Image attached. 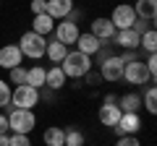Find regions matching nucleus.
I'll return each mask as SVG.
<instances>
[{"label": "nucleus", "mask_w": 157, "mask_h": 146, "mask_svg": "<svg viewBox=\"0 0 157 146\" xmlns=\"http://www.w3.org/2000/svg\"><path fill=\"white\" fill-rule=\"evenodd\" d=\"M8 133H24L29 136L37 128V115L34 110H16V107H8Z\"/></svg>", "instance_id": "obj_2"}, {"label": "nucleus", "mask_w": 157, "mask_h": 146, "mask_svg": "<svg viewBox=\"0 0 157 146\" xmlns=\"http://www.w3.org/2000/svg\"><path fill=\"white\" fill-rule=\"evenodd\" d=\"M118 107H121V112H139L141 110V94L128 91V94L118 97Z\"/></svg>", "instance_id": "obj_21"}, {"label": "nucleus", "mask_w": 157, "mask_h": 146, "mask_svg": "<svg viewBox=\"0 0 157 146\" xmlns=\"http://www.w3.org/2000/svg\"><path fill=\"white\" fill-rule=\"evenodd\" d=\"M89 34H94V37L102 42V45H110L113 37H115V26L110 24V18H107V16H97L94 21H92Z\"/></svg>", "instance_id": "obj_10"}, {"label": "nucleus", "mask_w": 157, "mask_h": 146, "mask_svg": "<svg viewBox=\"0 0 157 146\" xmlns=\"http://www.w3.org/2000/svg\"><path fill=\"white\" fill-rule=\"evenodd\" d=\"M8 84H16V86L26 84V68H24V65L11 68V71H8Z\"/></svg>", "instance_id": "obj_25"}, {"label": "nucleus", "mask_w": 157, "mask_h": 146, "mask_svg": "<svg viewBox=\"0 0 157 146\" xmlns=\"http://www.w3.org/2000/svg\"><path fill=\"white\" fill-rule=\"evenodd\" d=\"M66 146H84V133L78 128H66Z\"/></svg>", "instance_id": "obj_26"}, {"label": "nucleus", "mask_w": 157, "mask_h": 146, "mask_svg": "<svg viewBox=\"0 0 157 146\" xmlns=\"http://www.w3.org/2000/svg\"><path fill=\"white\" fill-rule=\"evenodd\" d=\"M18 50H21L24 57L29 60H39V57H45V50H47V37H39L29 29L26 34H21V39H18Z\"/></svg>", "instance_id": "obj_3"}, {"label": "nucleus", "mask_w": 157, "mask_h": 146, "mask_svg": "<svg viewBox=\"0 0 157 146\" xmlns=\"http://www.w3.org/2000/svg\"><path fill=\"white\" fill-rule=\"evenodd\" d=\"M134 13H136V18H141V21L155 24V18H157V0H136L134 3Z\"/></svg>", "instance_id": "obj_15"}, {"label": "nucleus", "mask_w": 157, "mask_h": 146, "mask_svg": "<svg viewBox=\"0 0 157 146\" xmlns=\"http://www.w3.org/2000/svg\"><path fill=\"white\" fill-rule=\"evenodd\" d=\"M102 104H118V97L115 94H107L105 99H102Z\"/></svg>", "instance_id": "obj_36"}, {"label": "nucleus", "mask_w": 157, "mask_h": 146, "mask_svg": "<svg viewBox=\"0 0 157 146\" xmlns=\"http://www.w3.org/2000/svg\"><path fill=\"white\" fill-rule=\"evenodd\" d=\"M24 55L18 50V45H3L0 47V71H11V68L21 65Z\"/></svg>", "instance_id": "obj_11"}, {"label": "nucleus", "mask_w": 157, "mask_h": 146, "mask_svg": "<svg viewBox=\"0 0 157 146\" xmlns=\"http://www.w3.org/2000/svg\"><path fill=\"white\" fill-rule=\"evenodd\" d=\"M115 146H141L136 136H118V144Z\"/></svg>", "instance_id": "obj_30"}, {"label": "nucleus", "mask_w": 157, "mask_h": 146, "mask_svg": "<svg viewBox=\"0 0 157 146\" xmlns=\"http://www.w3.org/2000/svg\"><path fill=\"white\" fill-rule=\"evenodd\" d=\"M37 104H39V91L32 86L21 84L11 91V107H16V110H34Z\"/></svg>", "instance_id": "obj_4"}, {"label": "nucleus", "mask_w": 157, "mask_h": 146, "mask_svg": "<svg viewBox=\"0 0 157 146\" xmlns=\"http://www.w3.org/2000/svg\"><path fill=\"white\" fill-rule=\"evenodd\" d=\"M29 8H32L34 16H39V13H45V0H32V5H29Z\"/></svg>", "instance_id": "obj_33"}, {"label": "nucleus", "mask_w": 157, "mask_h": 146, "mask_svg": "<svg viewBox=\"0 0 157 146\" xmlns=\"http://www.w3.org/2000/svg\"><path fill=\"white\" fill-rule=\"evenodd\" d=\"M141 104H144V110H147L149 115H155V112H157V89H155V84L147 86L144 97H141Z\"/></svg>", "instance_id": "obj_24"}, {"label": "nucleus", "mask_w": 157, "mask_h": 146, "mask_svg": "<svg viewBox=\"0 0 157 146\" xmlns=\"http://www.w3.org/2000/svg\"><path fill=\"white\" fill-rule=\"evenodd\" d=\"M0 146H8V133H3V136H0Z\"/></svg>", "instance_id": "obj_37"}, {"label": "nucleus", "mask_w": 157, "mask_h": 146, "mask_svg": "<svg viewBox=\"0 0 157 146\" xmlns=\"http://www.w3.org/2000/svg\"><path fill=\"white\" fill-rule=\"evenodd\" d=\"M11 91H13L11 84L0 78V110H8L11 107Z\"/></svg>", "instance_id": "obj_27"}, {"label": "nucleus", "mask_w": 157, "mask_h": 146, "mask_svg": "<svg viewBox=\"0 0 157 146\" xmlns=\"http://www.w3.org/2000/svg\"><path fill=\"white\" fill-rule=\"evenodd\" d=\"M78 24L76 21H58L55 24V29H52V39L55 42H60V45H66V47H71V45H76V39H78Z\"/></svg>", "instance_id": "obj_6"}, {"label": "nucleus", "mask_w": 157, "mask_h": 146, "mask_svg": "<svg viewBox=\"0 0 157 146\" xmlns=\"http://www.w3.org/2000/svg\"><path fill=\"white\" fill-rule=\"evenodd\" d=\"M8 146H32V141L24 133H8Z\"/></svg>", "instance_id": "obj_28"}, {"label": "nucleus", "mask_w": 157, "mask_h": 146, "mask_svg": "<svg viewBox=\"0 0 157 146\" xmlns=\"http://www.w3.org/2000/svg\"><path fill=\"white\" fill-rule=\"evenodd\" d=\"M113 130H115L118 136H136V133L141 130V118H139V112H123V115H121V120L113 125Z\"/></svg>", "instance_id": "obj_9"}, {"label": "nucleus", "mask_w": 157, "mask_h": 146, "mask_svg": "<svg viewBox=\"0 0 157 146\" xmlns=\"http://www.w3.org/2000/svg\"><path fill=\"white\" fill-rule=\"evenodd\" d=\"M110 24L115 26V31H121V29H131L136 21V13H134V5H128V3H121V5L113 8L110 16Z\"/></svg>", "instance_id": "obj_8"}, {"label": "nucleus", "mask_w": 157, "mask_h": 146, "mask_svg": "<svg viewBox=\"0 0 157 146\" xmlns=\"http://www.w3.org/2000/svg\"><path fill=\"white\" fill-rule=\"evenodd\" d=\"M139 50H144L147 55H155L157 52V31L155 29H147L139 37Z\"/></svg>", "instance_id": "obj_23"}, {"label": "nucleus", "mask_w": 157, "mask_h": 146, "mask_svg": "<svg viewBox=\"0 0 157 146\" xmlns=\"http://www.w3.org/2000/svg\"><path fill=\"white\" fill-rule=\"evenodd\" d=\"M66 73L60 71V65H50L47 68V73H45V86L50 91H60L63 86H66Z\"/></svg>", "instance_id": "obj_16"}, {"label": "nucleus", "mask_w": 157, "mask_h": 146, "mask_svg": "<svg viewBox=\"0 0 157 146\" xmlns=\"http://www.w3.org/2000/svg\"><path fill=\"white\" fill-rule=\"evenodd\" d=\"M121 107L118 104H100V123L107 125V128H113V125L121 120Z\"/></svg>", "instance_id": "obj_19"}, {"label": "nucleus", "mask_w": 157, "mask_h": 146, "mask_svg": "<svg viewBox=\"0 0 157 146\" xmlns=\"http://www.w3.org/2000/svg\"><path fill=\"white\" fill-rule=\"evenodd\" d=\"M121 81H126V84H131V86H141V84H155L152 81V76L147 73V68H144V63L141 60H131V63H126L123 65V78Z\"/></svg>", "instance_id": "obj_5"}, {"label": "nucleus", "mask_w": 157, "mask_h": 146, "mask_svg": "<svg viewBox=\"0 0 157 146\" xmlns=\"http://www.w3.org/2000/svg\"><path fill=\"white\" fill-rule=\"evenodd\" d=\"M110 45H118L121 50H139V34L134 29H121V31H115Z\"/></svg>", "instance_id": "obj_14"}, {"label": "nucleus", "mask_w": 157, "mask_h": 146, "mask_svg": "<svg viewBox=\"0 0 157 146\" xmlns=\"http://www.w3.org/2000/svg\"><path fill=\"white\" fill-rule=\"evenodd\" d=\"M100 78L107 81V84H118L123 78V60L118 55H110L100 63Z\"/></svg>", "instance_id": "obj_7"}, {"label": "nucleus", "mask_w": 157, "mask_h": 146, "mask_svg": "<svg viewBox=\"0 0 157 146\" xmlns=\"http://www.w3.org/2000/svg\"><path fill=\"white\" fill-rule=\"evenodd\" d=\"M42 141H45V146H66V128H58V125L45 128Z\"/></svg>", "instance_id": "obj_22"}, {"label": "nucleus", "mask_w": 157, "mask_h": 146, "mask_svg": "<svg viewBox=\"0 0 157 146\" xmlns=\"http://www.w3.org/2000/svg\"><path fill=\"white\" fill-rule=\"evenodd\" d=\"M3 133H8V118L0 112V136H3Z\"/></svg>", "instance_id": "obj_35"}, {"label": "nucleus", "mask_w": 157, "mask_h": 146, "mask_svg": "<svg viewBox=\"0 0 157 146\" xmlns=\"http://www.w3.org/2000/svg\"><path fill=\"white\" fill-rule=\"evenodd\" d=\"M92 65H94V60H92L89 55H84V52H78V50H68V55L63 57L60 63V71L66 73V78H84L86 73L92 71Z\"/></svg>", "instance_id": "obj_1"}, {"label": "nucleus", "mask_w": 157, "mask_h": 146, "mask_svg": "<svg viewBox=\"0 0 157 146\" xmlns=\"http://www.w3.org/2000/svg\"><path fill=\"white\" fill-rule=\"evenodd\" d=\"M131 29H134V31H136V34L141 37V34H144L147 29H152V24H149V21H141V18H136V21H134V26H131Z\"/></svg>", "instance_id": "obj_31"}, {"label": "nucleus", "mask_w": 157, "mask_h": 146, "mask_svg": "<svg viewBox=\"0 0 157 146\" xmlns=\"http://www.w3.org/2000/svg\"><path fill=\"white\" fill-rule=\"evenodd\" d=\"M45 73H47V68H42V65L26 68V86H32V89L42 91V89H45Z\"/></svg>", "instance_id": "obj_18"}, {"label": "nucleus", "mask_w": 157, "mask_h": 146, "mask_svg": "<svg viewBox=\"0 0 157 146\" xmlns=\"http://www.w3.org/2000/svg\"><path fill=\"white\" fill-rule=\"evenodd\" d=\"M141 63H144L147 73H149V76H152V81H155V76H157V52H155V55H147Z\"/></svg>", "instance_id": "obj_29"}, {"label": "nucleus", "mask_w": 157, "mask_h": 146, "mask_svg": "<svg viewBox=\"0 0 157 146\" xmlns=\"http://www.w3.org/2000/svg\"><path fill=\"white\" fill-rule=\"evenodd\" d=\"M52 29H55V18H50L47 13L34 16V21H32V31L34 34H39V37H50Z\"/></svg>", "instance_id": "obj_17"}, {"label": "nucleus", "mask_w": 157, "mask_h": 146, "mask_svg": "<svg viewBox=\"0 0 157 146\" xmlns=\"http://www.w3.org/2000/svg\"><path fill=\"white\" fill-rule=\"evenodd\" d=\"M100 47H102V42L97 39L94 34H89V31H81V34H78V39H76V50H78V52L94 57L97 52H100Z\"/></svg>", "instance_id": "obj_13"}, {"label": "nucleus", "mask_w": 157, "mask_h": 146, "mask_svg": "<svg viewBox=\"0 0 157 146\" xmlns=\"http://www.w3.org/2000/svg\"><path fill=\"white\" fill-rule=\"evenodd\" d=\"M68 55V47L66 45H60V42H55V39H50L47 42V50H45V57L52 63V65H60L63 63V57Z\"/></svg>", "instance_id": "obj_20"}, {"label": "nucleus", "mask_w": 157, "mask_h": 146, "mask_svg": "<svg viewBox=\"0 0 157 146\" xmlns=\"http://www.w3.org/2000/svg\"><path fill=\"white\" fill-rule=\"evenodd\" d=\"M84 78H86V84H89V86H97V84L102 81V78H100V73H94V71H89Z\"/></svg>", "instance_id": "obj_34"}, {"label": "nucleus", "mask_w": 157, "mask_h": 146, "mask_svg": "<svg viewBox=\"0 0 157 146\" xmlns=\"http://www.w3.org/2000/svg\"><path fill=\"white\" fill-rule=\"evenodd\" d=\"M73 11V0H45V13L50 18H68Z\"/></svg>", "instance_id": "obj_12"}, {"label": "nucleus", "mask_w": 157, "mask_h": 146, "mask_svg": "<svg viewBox=\"0 0 157 146\" xmlns=\"http://www.w3.org/2000/svg\"><path fill=\"white\" fill-rule=\"evenodd\" d=\"M136 52H139V50H123L118 57H121V60H123V65H126V63H131V60H139V55H136Z\"/></svg>", "instance_id": "obj_32"}]
</instances>
